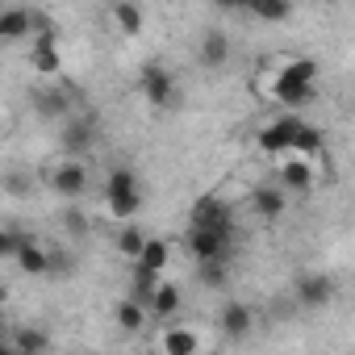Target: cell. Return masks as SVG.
<instances>
[{
    "label": "cell",
    "mask_w": 355,
    "mask_h": 355,
    "mask_svg": "<svg viewBox=\"0 0 355 355\" xmlns=\"http://www.w3.org/2000/svg\"><path fill=\"white\" fill-rule=\"evenodd\" d=\"M34 113L46 121H67L71 117V84H51L34 92Z\"/></svg>",
    "instance_id": "cell-9"
},
{
    "label": "cell",
    "mask_w": 355,
    "mask_h": 355,
    "mask_svg": "<svg viewBox=\"0 0 355 355\" xmlns=\"http://www.w3.org/2000/svg\"><path fill=\"white\" fill-rule=\"evenodd\" d=\"M146 243H150V239L138 230V222H121V230H117V251H121L130 263H134V259L146 251Z\"/></svg>",
    "instance_id": "cell-22"
},
{
    "label": "cell",
    "mask_w": 355,
    "mask_h": 355,
    "mask_svg": "<svg viewBox=\"0 0 355 355\" xmlns=\"http://www.w3.org/2000/svg\"><path fill=\"white\" fill-rule=\"evenodd\" d=\"M13 263H17L26 276H51V272H55V251H46V247H38V243L30 239Z\"/></svg>",
    "instance_id": "cell-16"
},
{
    "label": "cell",
    "mask_w": 355,
    "mask_h": 355,
    "mask_svg": "<svg viewBox=\"0 0 355 355\" xmlns=\"http://www.w3.org/2000/svg\"><path fill=\"white\" fill-rule=\"evenodd\" d=\"M251 13H255L259 21H272V26H276V21H288V13H293V0H259V5H255Z\"/></svg>",
    "instance_id": "cell-27"
},
{
    "label": "cell",
    "mask_w": 355,
    "mask_h": 355,
    "mask_svg": "<svg viewBox=\"0 0 355 355\" xmlns=\"http://www.w3.org/2000/svg\"><path fill=\"white\" fill-rule=\"evenodd\" d=\"M218 326H222L226 338H247L255 330V309L243 305V301H226L222 313H218Z\"/></svg>",
    "instance_id": "cell-11"
},
{
    "label": "cell",
    "mask_w": 355,
    "mask_h": 355,
    "mask_svg": "<svg viewBox=\"0 0 355 355\" xmlns=\"http://www.w3.org/2000/svg\"><path fill=\"white\" fill-rule=\"evenodd\" d=\"M113 21H117V30L125 38H134L142 30V9L134 5V0H113Z\"/></svg>",
    "instance_id": "cell-25"
},
{
    "label": "cell",
    "mask_w": 355,
    "mask_h": 355,
    "mask_svg": "<svg viewBox=\"0 0 355 355\" xmlns=\"http://www.w3.org/2000/svg\"><path fill=\"white\" fill-rule=\"evenodd\" d=\"M193 226H218V230H234V209L222 197H201L193 205Z\"/></svg>",
    "instance_id": "cell-10"
},
{
    "label": "cell",
    "mask_w": 355,
    "mask_h": 355,
    "mask_svg": "<svg viewBox=\"0 0 355 355\" xmlns=\"http://www.w3.org/2000/svg\"><path fill=\"white\" fill-rule=\"evenodd\" d=\"M230 251H234V230L189 226V255L193 259H230Z\"/></svg>",
    "instance_id": "cell-4"
},
{
    "label": "cell",
    "mask_w": 355,
    "mask_h": 355,
    "mask_svg": "<svg viewBox=\"0 0 355 355\" xmlns=\"http://www.w3.org/2000/svg\"><path fill=\"white\" fill-rule=\"evenodd\" d=\"M180 305H184L180 288H175L171 280H163V284H159V293H155V301H150V313H155L159 322H171L175 313H180Z\"/></svg>",
    "instance_id": "cell-19"
},
{
    "label": "cell",
    "mask_w": 355,
    "mask_h": 355,
    "mask_svg": "<svg viewBox=\"0 0 355 355\" xmlns=\"http://www.w3.org/2000/svg\"><path fill=\"white\" fill-rule=\"evenodd\" d=\"M163 351L167 355H193V351H201V334L184 330V326H171V330H163Z\"/></svg>",
    "instance_id": "cell-21"
},
{
    "label": "cell",
    "mask_w": 355,
    "mask_h": 355,
    "mask_svg": "<svg viewBox=\"0 0 355 355\" xmlns=\"http://www.w3.org/2000/svg\"><path fill=\"white\" fill-rule=\"evenodd\" d=\"M138 92L155 105V109H167L175 101V76L163 67V63H146L138 71Z\"/></svg>",
    "instance_id": "cell-5"
},
{
    "label": "cell",
    "mask_w": 355,
    "mask_h": 355,
    "mask_svg": "<svg viewBox=\"0 0 355 355\" xmlns=\"http://www.w3.org/2000/svg\"><path fill=\"white\" fill-rule=\"evenodd\" d=\"M26 34H34V9H5L0 13V38L5 42H17Z\"/></svg>",
    "instance_id": "cell-17"
},
{
    "label": "cell",
    "mask_w": 355,
    "mask_h": 355,
    "mask_svg": "<svg viewBox=\"0 0 355 355\" xmlns=\"http://www.w3.org/2000/svg\"><path fill=\"white\" fill-rule=\"evenodd\" d=\"M26 243H30V239H26L21 230H5V234H0V259H17Z\"/></svg>",
    "instance_id": "cell-28"
},
{
    "label": "cell",
    "mask_w": 355,
    "mask_h": 355,
    "mask_svg": "<svg viewBox=\"0 0 355 355\" xmlns=\"http://www.w3.org/2000/svg\"><path fill=\"white\" fill-rule=\"evenodd\" d=\"M222 13H251V0H214Z\"/></svg>",
    "instance_id": "cell-29"
},
{
    "label": "cell",
    "mask_w": 355,
    "mask_h": 355,
    "mask_svg": "<svg viewBox=\"0 0 355 355\" xmlns=\"http://www.w3.org/2000/svg\"><path fill=\"white\" fill-rule=\"evenodd\" d=\"M255 5H259V0H251V9H255Z\"/></svg>",
    "instance_id": "cell-31"
},
{
    "label": "cell",
    "mask_w": 355,
    "mask_h": 355,
    "mask_svg": "<svg viewBox=\"0 0 355 355\" xmlns=\"http://www.w3.org/2000/svg\"><path fill=\"white\" fill-rule=\"evenodd\" d=\"M284 205H288V197H284V184H280V189H268V184L251 189V209H255L263 222H276V218L284 214Z\"/></svg>",
    "instance_id": "cell-15"
},
{
    "label": "cell",
    "mask_w": 355,
    "mask_h": 355,
    "mask_svg": "<svg viewBox=\"0 0 355 355\" xmlns=\"http://www.w3.org/2000/svg\"><path fill=\"white\" fill-rule=\"evenodd\" d=\"M105 209L117 222H134V214L142 209V193H138L134 167H113L105 175Z\"/></svg>",
    "instance_id": "cell-3"
},
{
    "label": "cell",
    "mask_w": 355,
    "mask_h": 355,
    "mask_svg": "<svg viewBox=\"0 0 355 355\" xmlns=\"http://www.w3.org/2000/svg\"><path fill=\"white\" fill-rule=\"evenodd\" d=\"M197 280L205 288H226L230 284V259H197Z\"/></svg>",
    "instance_id": "cell-23"
},
{
    "label": "cell",
    "mask_w": 355,
    "mask_h": 355,
    "mask_svg": "<svg viewBox=\"0 0 355 355\" xmlns=\"http://www.w3.org/2000/svg\"><path fill=\"white\" fill-rule=\"evenodd\" d=\"M159 284H163V272H150V268L134 263V276H130V297H134V301H142V305L150 309V301H155Z\"/></svg>",
    "instance_id": "cell-18"
},
{
    "label": "cell",
    "mask_w": 355,
    "mask_h": 355,
    "mask_svg": "<svg viewBox=\"0 0 355 355\" xmlns=\"http://www.w3.org/2000/svg\"><path fill=\"white\" fill-rule=\"evenodd\" d=\"M272 96L284 105V109H305L313 96H318V63L313 59H293L276 71L272 80Z\"/></svg>",
    "instance_id": "cell-2"
},
{
    "label": "cell",
    "mask_w": 355,
    "mask_h": 355,
    "mask_svg": "<svg viewBox=\"0 0 355 355\" xmlns=\"http://www.w3.org/2000/svg\"><path fill=\"white\" fill-rule=\"evenodd\" d=\"M9 343H13L17 355H42V351H51V334L38 330V326H21V330H13Z\"/></svg>",
    "instance_id": "cell-20"
},
{
    "label": "cell",
    "mask_w": 355,
    "mask_h": 355,
    "mask_svg": "<svg viewBox=\"0 0 355 355\" xmlns=\"http://www.w3.org/2000/svg\"><path fill=\"white\" fill-rule=\"evenodd\" d=\"M280 184L293 189V193H309L313 189V167H309V155H288L280 163Z\"/></svg>",
    "instance_id": "cell-14"
},
{
    "label": "cell",
    "mask_w": 355,
    "mask_h": 355,
    "mask_svg": "<svg viewBox=\"0 0 355 355\" xmlns=\"http://www.w3.org/2000/svg\"><path fill=\"white\" fill-rule=\"evenodd\" d=\"M63 226H67V230H76V234H84V230H88V226H84V214H76V209H71V214H63Z\"/></svg>",
    "instance_id": "cell-30"
},
{
    "label": "cell",
    "mask_w": 355,
    "mask_h": 355,
    "mask_svg": "<svg viewBox=\"0 0 355 355\" xmlns=\"http://www.w3.org/2000/svg\"><path fill=\"white\" fill-rule=\"evenodd\" d=\"M51 184H55L59 197H80V193L88 189V167H84L80 159H63V163L55 167V175H51Z\"/></svg>",
    "instance_id": "cell-12"
},
{
    "label": "cell",
    "mask_w": 355,
    "mask_h": 355,
    "mask_svg": "<svg viewBox=\"0 0 355 355\" xmlns=\"http://www.w3.org/2000/svg\"><path fill=\"white\" fill-rule=\"evenodd\" d=\"M293 297H297V305H305V309H322V305L334 301V280H330L326 272H305V276H297Z\"/></svg>",
    "instance_id": "cell-7"
},
{
    "label": "cell",
    "mask_w": 355,
    "mask_h": 355,
    "mask_svg": "<svg viewBox=\"0 0 355 355\" xmlns=\"http://www.w3.org/2000/svg\"><path fill=\"white\" fill-rule=\"evenodd\" d=\"M167 255H171V251H167V243H163V239H150V243H146V251H142L134 263H142V268H150V272H167Z\"/></svg>",
    "instance_id": "cell-26"
},
{
    "label": "cell",
    "mask_w": 355,
    "mask_h": 355,
    "mask_svg": "<svg viewBox=\"0 0 355 355\" xmlns=\"http://www.w3.org/2000/svg\"><path fill=\"white\" fill-rule=\"evenodd\" d=\"M322 146H326L322 130H313L297 113H284V117H276L259 130V150L263 155H309L313 159V155H322Z\"/></svg>",
    "instance_id": "cell-1"
},
{
    "label": "cell",
    "mask_w": 355,
    "mask_h": 355,
    "mask_svg": "<svg viewBox=\"0 0 355 355\" xmlns=\"http://www.w3.org/2000/svg\"><path fill=\"white\" fill-rule=\"evenodd\" d=\"M146 313H150V309H146L142 301H134V297H125V301L117 305V326H121L125 334H138V330L146 326Z\"/></svg>",
    "instance_id": "cell-24"
},
{
    "label": "cell",
    "mask_w": 355,
    "mask_h": 355,
    "mask_svg": "<svg viewBox=\"0 0 355 355\" xmlns=\"http://www.w3.org/2000/svg\"><path fill=\"white\" fill-rule=\"evenodd\" d=\"M197 63L209 67V71L226 67V63H230V38H226L222 30H205L201 42H197Z\"/></svg>",
    "instance_id": "cell-13"
},
{
    "label": "cell",
    "mask_w": 355,
    "mask_h": 355,
    "mask_svg": "<svg viewBox=\"0 0 355 355\" xmlns=\"http://www.w3.org/2000/svg\"><path fill=\"white\" fill-rule=\"evenodd\" d=\"M59 146H63V155L67 159H80V155H88L92 146H96V117H67L63 121V134H59Z\"/></svg>",
    "instance_id": "cell-6"
},
{
    "label": "cell",
    "mask_w": 355,
    "mask_h": 355,
    "mask_svg": "<svg viewBox=\"0 0 355 355\" xmlns=\"http://www.w3.org/2000/svg\"><path fill=\"white\" fill-rule=\"evenodd\" d=\"M30 63L38 76L55 80L63 71V59H59V30H46V34H34V46H30Z\"/></svg>",
    "instance_id": "cell-8"
}]
</instances>
